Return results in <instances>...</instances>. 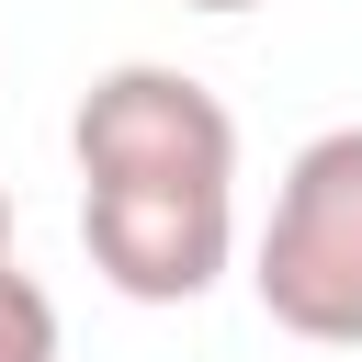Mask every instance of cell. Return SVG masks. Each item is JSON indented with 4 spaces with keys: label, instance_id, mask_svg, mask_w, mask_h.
I'll list each match as a JSON object with an SVG mask.
<instances>
[{
    "label": "cell",
    "instance_id": "1",
    "mask_svg": "<svg viewBox=\"0 0 362 362\" xmlns=\"http://www.w3.org/2000/svg\"><path fill=\"white\" fill-rule=\"evenodd\" d=\"M249 294L272 328L317 351H362V124H328L294 147L272 226L249 249Z\"/></svg>",
    "mask_w": 362,
    "mask_h": 362
},
{
    "label": "cell",
    "instance_id": "2",
    "mask_svg": "<svg viewBox=\"0 0 362 362\" xmlns=\"http://www.w3.org/2000/svg\"><path fill=\"white\" fill-rule=\"evenodd\" d=\"M68 158H79V192H113V181H238V113L192 68L124 57V68H102L79 90Z\"/></svg>",
    "mask_w": 362,
    "mask_h": 362
},
{
    "label": "cell",
    "instance_id": "3",
    "mask_svg": "<svg viewBox=\"0 0 362 362\" xmlns=\"http://www.w3.org/2000/svg\"><path fill=\"white\" fill-rule=\"evenodd\" d=\"M79 249L124 305H192L215 294L238 249V192L226 181H113L79 192Z\"/></svg>",
    "mask_w": 362,
    "mask_h": 362
},
{
    "label": "cell",
    "instance_id": "4",
    "mask_svg": "<svg viewBox=\"0 0 362 362\" xmlns=\"http://www.w3.org/2000/svg\"><path fill=\"white\" fill-rule=\"evenodd\" d=\"M0 362H57V305L34 272H0Z\"/></svg>",
    "mask_w": 362,
    "mask_h": 362
},
{
    "label": "cell",
    "instance_id": "5",
    "mask_svg": "<svg viewBox=\"0 0 362 362\" xmlns=\"http://www.w3.org/2000/svg\"><path fill=\"white\" fill-rule=\"evenodd\" d=\"M0 272H11V192H0Z\"/></svg>",
    "mask_w": 362,
    "mask_h": 362
},
{
    "label": "cell",
    "instance_id": "6",
    "mask_svg": "<svg viewBox=\"0 0 362 362\" xmlns=\"http://www.w3.org/2000/svg\"><path fill=\"white\" fill-rule=\"evenodd\" d=\"M192 11H260V0H192Z\"/></svg>",
    "mask_w": 362,
    "mask_h": 362
}]
</instances>
